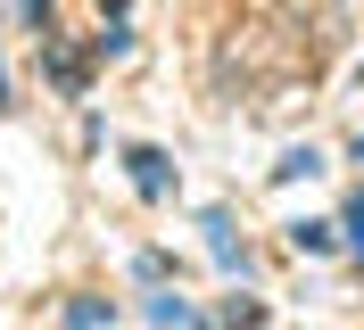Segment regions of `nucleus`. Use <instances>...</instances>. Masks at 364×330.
Here are the masks:
<instances>
[{
	"instance_id": "nucleus-1",
	"label": "nucleus",
	"mask_w": 364,
	"mask_h": 330,
	"mask_svg": "<svg viewBox=\"0 0 364 330\" xmlns=\"http://www.w3.org/2000/svg\"><path fill=\"white\" fill-rule=\"evenodd\" d=\"M133 182L158 198V190H166V157H158V149H133Z\"/></svg>"
},
{
	"instance_id": "nucleus-2",
	"label": "nucleus",
	"mask_w": 364,
	"mask_h": 330,
	"mask_svg": "<svg viewBox=\"0 0 364 330\" xmlns=\"http://www.w3.org/2000/svg\"><path fill=\"white\" fill-rule=\"evenodd\" d=\"M356 248H364V198H356Z\"/></svg>"
}]
</instances>
